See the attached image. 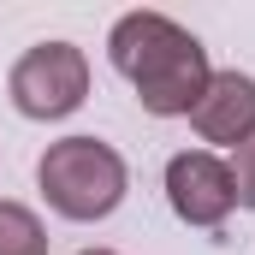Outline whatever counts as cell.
I'll return each instance as SVG.
<instances>
[{"mask_svg":"<svg viewBox=\"0 0 255 255\" xmlns=\"http://www.w3.org/2000/svg\"><path fill=\"white\" fill-rule=\"evenodd\" d=\"M226 166H232V190H238V202H244V208H255V142H244Z\"/></svg>","mask_w":255,"mask_h":255,"instance_id":"52a82bcc","label":"cell"},{"mask_svg":"<svg viewBox=\"0 0 255 255\" xmlns=\"http://www.w3.org/2000/svg\"><path fill=\"white\" fill-rule=\"evenodd\" d=\"M83 255H113V250H83Z\"/></svg>","mask_w":255,"mask_h":255,"instance_id":"ba28073f","label":"cell"},{"mask_svg":"<svg viewBox=\"0 0 255 255\" xmlns=\"http://www.w3.org/2000/svg\"><path fill=\"white\" fill-rule=\"evenodd\" d=\"M36 184L48 196V208L65 214V220H107L125 202L130 172L113 142L65 136V142H48V154L36 160Z\"/></svg>","mask_w":255,"mask_h":255,"instance_id":"7a4b0ae2","label":"cell"},{"mask_svg":"<svg viewBox=\"0 0 255 255\" xmlns=\"http://www.w3.org/2000/svg\"><path fill=\"white\" fill-rule=\"evenodd\" d=\"M6 89H12V107L24 119H65L89 95V60L71 42H42L12 65Z\"/></svg>","mask_w":255,"mask_h":255,"instance_id":"3957f363","label":"cell"},{"mask_svg":"<svg viewBox=\"0 0 255 255\" xmlns=\"http://www.w3.org/2000/svg\"><path fill=\"white\" fill-rule=\"evenodd\" d=\"M190 125L202 142H226V148H244L255 142V77L244 71H214L202 101L190 107Z\"/></svg>","mask_w":255,"mask_h":255,"instance_id":"5b68a950","label":"cell"},{"mask_svg":"<svg viewBox=\"0 0 255 255\" xmlns=\"http://www.w3.org/2000/svg\"><path fill=\"white\" fill-rule=\"evenodd\" d=\"M166 202L184 226H220L232 208H238V190H232V166L208 148H184L166 160Z\"/></svg>","mask_w":255,"mask_h":255,"instance_id":"277c9868","label":"cell"},{"mask_svg":"<svg viewBox=\"0 0 255 255\" xmlns=\"http://www.w3.org/2000/svg\"><path fill=\"white\" fill-rule=\"evenodd\" d=\"M0 255H48V232L24 202H0Z\"/></svg>","mask_w":255,"mask_h":255,"instance_id":"8992f818","label":"cell"},{"mask_svg":"<svg viewBox=\"0 0 255 255\" xmlns=\"http://www.w3.org/2000/svg\"><path fill=\"white\" fill-rule=\"evenodd\" d=\"M107 60L119 65L142 101V113L154 119H178L190 113L208 89V48L196 42L184 24H172L166 12H125L107 36Z\"/></svg>","mask_w":255,"mask_h":255,"instance_id":"6da1fadb","label":"cell"}]
</instances>
